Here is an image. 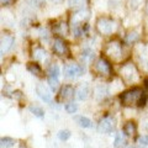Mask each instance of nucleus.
I'll return each instance as SVG.
<instances>
[{"label":"nucleus","instance_id":"f257e3e1","mask_svg":"<svg viewBox=\"0 0 148 148\" xmlns=\"http://www.w3.org/2000/svg\"><path fill=\"white\" fill-rule=\"evenodd\" d=\"M121 101L125 106H133V105L142 106L145 105L146 94L143 92L141 88H133V89H130L127 91L122 92Z\"/></svg>","mask_w":148,"mask_h":148},{"label":"nucleus","instance_id":"f03ea898","mask_svg":"<svg viewBox=\"0 0 148 148\" xmlns=\"http://www.w3.org/2000/svg\"><path fill=\"white\" fill-rule=\"evenodd\" d=\"M122 45L119 41H110V42L105 46L104 53L108 58L112 59V61H120L122 57Z\"/></svg>","mask_w":148,"mask_h":148},{"label":"nucleus","instance_id":"7ed1b4c3","mask_svg":"<svg viewBox=\"0 0 148 148\" xmlns=\"http://www.w3.org/2000/svg\"><path fill=\"white\" fill-rule=\"evenodd\" d=\"M121 77H122V79L128 83V84H131V83H135L138 80V71H137V68L135 67V64H132V63H127V64H125V66L121 68Z\"/></svg>","mask_w":148,"mask_h":148},{"label":"nucleus","instance_id":"20e7f679","mask_svg":"<svg viewBox=\"0 0 148 148\" xmlns=\"http://www.w3.org/2000/svg\"><path fill=\"white\" fill-rule=\"evenodd\" d=\"M96 30L101 35H111L116 30V22L108 17H100L96 22Z\"/></svg>","mask_w":148,"mask_h":148},{"label":"nucleus","instance_id":"39448f33","mask_svg":"<svg viewBox=\"0 0 148 148\" xmlns=\"http://www.w3.org/2000/svg\"><path fill=\"white\" fill-rule=\"evenodd\" d=\"M115 127V119L111 116H105L98 123V131L100 133H110Z\"/></svg>","mask_w":148,"mask_h":148},{"label":"nucleus","instance_id":"423d86ee","mask_svg":"<svg viewBox=\"0 0 148 148\" xmlns=\"http://www.w3.org/2000/svg\"><path fill=\"white\" fill-rule=\"evenodd\" d=\"M64 72V75L67 78H71V79H74V78H78L80 77L83 72H84V68L79 64H67L63 69Z\"/></svg>","mask_w":148,"mask_h":148},{"label":"nucleus","instance_id":"0eeeda50","mask_svg":"<svg viewBox=\"0 0 148 148\" xmlns=\"http://www.w3.org/2000/svg\"><path fill=\"white\" fill-rule=\"evenodd\" d=\"M94 69L95 72L99 74V75H110L112 69H111V66L110 63L106 61L105 58H100L96 61L95 66H94Z\"/></svg>","mask_w":148,"mask_h":148},{"label":"nucleus","instance_id":"6e6552de","mask_svg":"<svg viewBox=\"0 0 148 148\" xmlns=\"http://www.w3.org/2000/svg\"><path fill=\"white\" fill-rule=\"evenodd\" d=\"M14 42H15V40H14L12 36L3 35L1 41H0V52H1V54H5L6 52H9V51L11 49Z\"/></svg>","mask_w":148,"mask_h":148},{"label":"nucleus","instance_id":"1a4fd4ad","mask_svg":"<svg viewBox=\"0 0 148 148\" xmlns=\"http://www.w3.org/2000/svg\"><path fill=\"white\" fill-rule=\"evenodd\" d=\"M36 92L45 103H51L52 101V92H51V90L46 85L38 84L36 86Z\"/></svg>","mask_w":148,"mask_h":148},{"label":"nucleus","instance_id":"9d476101","mask_svg":"<svg viewBox=\"0 0 148 148\" xmlns=\"http://www.w3.org/2000/svg\"><path fill=\"white\" fill-rule=\"evenodd\" d=\"M89 95H90V86L88 83H82V84L77 88V90H75V96H77V99L78 100H86L88 98H89Z\"/></svg>","mask_w":148,"mask_h":148},{"label":"nucleus","instance_id":"9b49d317","mask_svg":"<svg viewBox=\"0 0 148 148\" xmlns=\"http://www.w3.org/2000/svg\"><path fill=\"white\" fill-rule=\"evenodd\" d=\"M53 51H54V53H57L58 56L68 54V52H69L67 43L64 42L62 38H56L54 40V42H53Z\"/></svg>","mask_w":148,"mask_h":148},{"label":"nucleus","instance_id":"f8f14e48","mask_svg":"<svg viewBox=\"0 0 148 148\" xmlns=\"http://www.w3.org/2000/svg\"><path fill=\"white\" fill-rule=\"evenodd\" d=\"M75 91H74V88L72 85H63L59 90V99L61 100H71Z\"/></svg>","mask_w":148,"mask_h":148},{"label":"nucleus","instance_id":"ddd939ff","mask_svg":"<svg viewBox=\"0 0 148 148\" xmlns=\"http://www.w3.org/2000/svg\"><path fill=\"white\" fill-rule=\"evenodd\" d=\"M74 120H75V122L79 125L80 127H83V128H91L92 127L91 120L85 117V116H75V117H74Z\"/></svg>","mask_w":148,"mask_h":148},{"label":"nucleus","instance_id":"4468645a","mask_svg":"<svg viewBox=\"0 0 148 148\" xmlns=\"http://www.w3.org/2000/svg\"><path fill=\"white\" fill-rule=\"evenodd\" d=\"M126 145V136L123 135V132H117L114 140V147L115 148H122Z\"/></svg>","mask_w":148,"mask_h":148},{"label":"nucleus","instance_id":"2eb2a0df","mask_svg":"<svg viewBox=\"0 0 148 148\" xmlns=\"http://www.w3.org/2000/svg\"><path fill=\"white\" fill-rule=\"evenodd\" d=\"M54 34H57L59 36H66L67 32H68V26L66 22H58L57 25H54Z\"/></svg>","mask_w":148,"mask_h":148},{"label":"nucleus","instance_id":"dca6fc26","mask_svg":"<svg viewBox=\"0 0 148 148\" xmlns=\"http://www.w3.org/2000/svg\"><path fill=\"white\" fill-rule=\"evenodd\" d=\"M123 132H125V135H127V136L135 135L136 133V123L133 121L126 122L125 123V126H123Z\"/></svg>","mask_w":148,"mask_h":148},{"label":"nucleus","instance_id":"f3484780","mask_svg":"<svg viewBox=\"0 0 148 148\" xmlns=\"http://www.w3.org/2000/svg\"><path fill=\"white\" fill-rule=\"evenodd\" d=\"M88 4V0H68V5L74 9H84Z\"/></svg>","mask_w":148,"mask_h":148},{"label":"nucleus","instance_id":"a211bd4d","mask_svg":"<svg viewBox=\"0 0 148 148\" xmlns=\"http://www.w3.org/2000/svg\"><path fill=\"white\" fill-rule=\"evenodd\" d=\"M46 56H47V52H46L43 48H41V47L35 48V51H34V57H35V59H37V61H42V59L46 58Z\"/></svg>","mask_w":148,"mask_h":148},{"label":"nucleus","instance_id":"6ab92c4d","mask_svg":"<svg viewBox=\"0 0 148 148\" xmlns=\"http://www.w3.org/2000/svg\"><path fill=\"white\" fill-rule=\"evenodd\" d=\"M140 61L142 63V66L146 69H148V49L142 48V52L140 54Z\"/></svg>","mask_w":148,"mask_h":148},{"label":"nucleus","instance_id":"aec40b11","mask_svg":"<svg viewBox=\"0 0 148 148\" xmlns=\"http://www.w3.org/2000/svg\"><path fill=\"white\" fill-rule=\"evenodd\" d=\"M30 111L35 115V116H37V117H43L45 116V111H43L42 108H40V106L32 105V106H30Z\"/></svg>","mask_w":148,"mask_h":148},{"label":"nucleus","instance_id":"412c9836","mask_svg":"<svg viewBox=\"0 0 148 148\" xmlns=\"http://www.w3.org/2000/svg\"><path fill=\"white\" fill-rule=\"evenodd\" d=\"M82 57L83 59H84L85 62H90L94 59V52L90 49V48H85L84 51H83V53H82Z\"/></svg>","mask_w":148,"mask_h":148},{"label":"nucleus","instance_id":"4be33fe9","mask_svg":"<svg viewBox=\"0 0 148 148\" xmlns=\"http://www.w3.org/2000/svg\"><path fill=\"white\" fill-rule=\"evenodd\" d=\"M27 69L32 73L35 74V75H41L42 74V71H41V68L38 64H35V63H29V66H27Z\"/></svg>","mask_w":148,"mask_h":148},{"label":"nucleus","instance_id":"5701e85b","mask_svg":"<svg viewBox=\"0 0 148 148\" xmlns=\"http://www.w3.org/2000/svg\"><path fill=\"white\" fill-rule=\"evenodd\" d=\"M0 142H1L0 143V147L1 148H10V147L14 146V143H15V141L10 137H4V138H1Z\"/></svg>","mask_w":148,"mask_h":148},{"label":"nucleus","instance_id":"b1692460","mask_svg":"<svg viewBox=\"0 0 148 148\" xmlns=\"http://www.w3.org/2000/svg\"><path fill=\"white\" fill-rule=\"evenodd\" d=\"M47 80H48V84H49V88L52 89L53 91L57 89L58 86V83H59V78H56V77H51L48 75L47 77Z\"/></svg>","mask_w":148,"mask_h":148},{"label":"nucleus","instance_id":"393cba45","mask_svg":"<svg viewBox=\"0 0 148 148\" xmlns=\"http://www.w3.org/2000/svg\"><path fill=\"white\" fill-rule=\"evenodd\" d=\"M48 75L59 78V67L57 66V64H52V66L48 68Z\"/></svg>","mask_w":148,"mask_h":148},{"label":"nucleus","instance_id":"a878e982","mask_svg":"<svg viewBox=\"0 0 148 148\" xmlns=\"http://www.w3.org/2000/svg\"><path fill=\"white\" fill-rule=\"evenodd\" d=\"M77 110H78V106H77V104L72 103V101H69L68 104H66V111H67L68 114H74Z\"/></svg>","mask_w":148,"mask_h":148},{"label":"nucleus","instance_id":"bb28decb","mask_svg":"<svg viewBox=\"0 0 148 148\" xmlns=\"http://www.w3.org/2000/svg\"><path fill=\"white\" fill-rule=\"evenodd\" d=\"M69 137H71V132H69L68 130H61V131L58 132V138H59V140L67 141Z\"/></svg>","mask_w":148,"mask_h":148},{"label":"nucleus","instance_id":"cd10ccee","mask_svg":"<svg viewBox=\"0 0 148 148\" xmlns=\"http://www.w3.org/2000/svg\"><path fill=\"white\" fill-rule=\"evenodd\" d=\"M138 41V35L136 32H131L126 36V42L127 43H133V42H137Z\"/></svg>","mask_w":148,"mask_h":148},{"label":"nucleus","instance_id":"c85d7f7f","mask_svg":"<svg viewBox=\"0 0 148 148\" xmlns=\"http://www.w3.org/2000/svg\"><path fill=\"white\" fill-rule=\"evenodd\" d=\"M143 1L145 0H128V4L131 9H138L143 4Z\"/></svg>","mask_w":148,"mask_h":148},{"label":"nucleus","instance_id":"c756f323","mask_svg":"<svg viewBox=\"0 0 148 148\" xmlns=\"http://www.w3.org/2000/svg\"><path fill=\"white\" fill-rule=\"evenodd\" d=\"M138 145L141 147H148V136L145 135V136H141L138 138Z\"/></svg>","mask_w":148,"mask_h":148},{"label":"nucleus","instance_id":"7c9ffc66","mask_svg":"<svg viewBox=\"0 0 148 148\" xmlns=\"http://www.w3.org/2000/svg\"><path fill=\"white\" fill-rule=\"evenodd\" d=\"M0 3H1V5H3V6H8L9 4L11 3V0H0Z\"/></svg>","mask_w":148,"mask_h":148},{"label":"nucleus","instance_id":"2f4dec72","mask_svg":"<svg viewBox=\"0 0 148 148\" xmlns=\"http://www.w3.org/2000/svg\"><path fill=\"white\" fill-rule=\"evenodd\" d=\"M53 3H59V1H62V0H52Z\"/></svg>","mask_w":148,"mask_h":148},{"label":"nucleus","instance_id":"473e14b6","mask_svg":"<svg viewBox=\"0 0 148 148\" xmlns=\"http://www.w3.org/2000/svg\"><path fill=\"white\" fill-rule=\"evenodd\" d=\"M146 86L148 88V79H146Z\"/></svg>","mask_w":148,"mask_h":148},{"label":"nucleus","instance_id":"72a5a7b5","mask_svg":"<svg viewBox=\"0 0 148 148\" xmlns=\"http://www.w3.org/2000/svg\"><path fill=\"white\" fill-rule=\"evenodd\" d=\"M128 148H135V147H128Z\"/></svg>","mask_w":148,"mask_h":148}]
</instances>
